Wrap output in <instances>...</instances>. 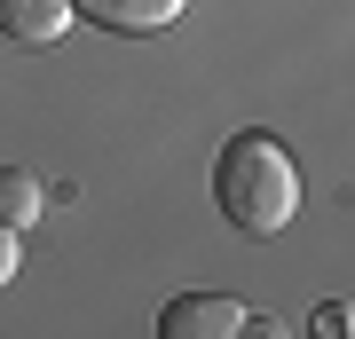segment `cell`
Masks as SVG:
<instances>
[{
  "instance_id": "2",
  "label": "cell",
  "mask_w": 355,
  "mask_h": 339,
  "mask_svg": "<svg viewBox=\"0 0 355 339\" xmlns=\"http://www.w3.org/2000/svg\"><path fill=\"white\" fill-rule=\"evenodd\" d=\"M253 315H245L237 300H221V292H182V300H166L158 331L166 339H237Z\"/></svg>"
},
{
  "instance_id": "3",
  "label": "cell",
  "mask_w": 355,
  "mask_h": 339,
  "mask_svg": "<svg viewBox=\"0 0 355 339\" xmlns=\"http://www.w3.org/2000/svg\"><path fill=\"white\" fill-rule=\"evenodd\" d=\"M71 32V0H0V40L16 48H55Z\"/></svg>"
},
{
  "instance_id": "1",
  "label": "cell",
  "mask_w": 355,
  "mask_h": 339,
  "mask_svg": "<svg viewBox=\"0 0 355 339\" xmlns=\"http://www.w3.org/2000/svg\"><path fill=\"white\" fill-rule=\"evenodd\" d=\"M214 205L229 229H245V237H277V229L300 214V166L277 134H261V126H245V134L221 142L214 158Z\"/></svg>"
},
{
  "instance_id": "5",
  "label": "cell",
  "mask_w": 355,
  "mask_h": 339,
  "mask_svg": "<svg viewBox=\"0 0 355 339\" xmlns=\"http://www.w3.org/2000/svg\"><path fill=\"white\" fill-rule=\"evenodd\" d=\"M40 205H48V182H40L32 166H0V221H8V229H32Z\"/></svg>"
},
{
  "instance_id": "6",
  "label": "cell",
  "mask_w": 355,
  "mask_h": 339,
  "mask_svg": "<svg viewBox=\"0 0 355 339\" xmlns=\"http://www.w3.org/2000/svg\"><path fill=\"white\" fill-rule=\"evenodd\" d=\"M16 261H24V237H16V229H8V221H0V292H8V284H16Z\"/></svg>"
},
{
  "instance_id": "4",
  "label": "cell",
  "mask_w": 355,
  "mask_h": 339,
  "mask_svg": "<svg viewBox=\"0 0 355 339\" xmlns=\"http://www.w3.org/2000/svg\"><path fill=\"white\" fill-rule=\"evenodd\" d=\"M190 0H71V16H87L103 32H166Z\"/></svg>"
},
{
  "instance_id": "7",
  "label": "cell",
  "mask_w": 355,
  "mask_h": 339,
  "mask_svg": "<svg viewBox=\"0 0 355 339\" xmlns=\"http://www.w3.org/2000/svg\"><path fill=\"white\" fill-rule=\"evenodd\" d=\"M316 331H355V308H316Z\"/></svg>"
}]
</instances>
